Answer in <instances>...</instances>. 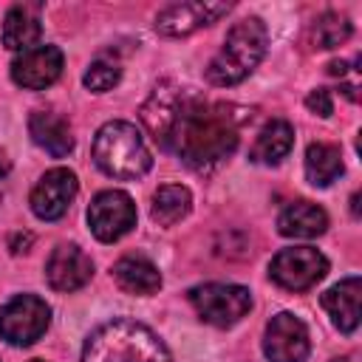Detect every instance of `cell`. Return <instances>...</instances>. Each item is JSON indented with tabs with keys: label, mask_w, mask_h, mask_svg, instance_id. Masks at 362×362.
I'll return each mask as SVG.
<instances>
[{
	"label": "cell",
	"mask_w": 362,
	"mask_h": 362,
	"mask_svg": "<svg viewBox=\"0 0 362 362\" xmlns=\"http://www.w3.org/2000/svg\"><path fill=\"white\" fill-rule=\"evenodd\" d=\"M249 116L235 102H215L173 82H161L141 105L153 139L195 173H209L235 153Z\"/></svg>",
	"instance_id": "obj_1"
},
{
	"label": "cell",
	"mask_w": 362,
	"mask_h": 362,
	"mask_svg": "<svg viewBox=\"0 0 362 362\" xmlns=\"http://www.w3.org/2000/svg\"><path fill=\"white\" fill-rule=\"evenodd\" d=\"M82 362H170V354L153 328L136 320H110L88 337Z\"/></svg>",
	"instance_id": "obj_2"
},
{
	"label": "cell",
	"mask_w": 362,
	"mask_h": 362,
	"mask_svg": "<svg viewBox=\"0 0 362 362\" xmlns=\"http://www.w3.org/2000/svg\"><path fill=\"white\" fill-rule=\"evenodd\" d=\"M266 25L257 17H246L240 23H235L221 45V51L209 59L206 65V79L218 88H229L243 82L263 59L266 54Z\"/></svg>",
	"instance_id": "obj_3"
},
{
	"label": "cell",
	"mask_w": 362,
	"mask_h": 362,
	"mask_svg": "<svg viewBox=\"0 0 362 362\" xmlns=\"http://www.w3.org/2000/svg\"><path fill=\"white\" fill-rule=\"evenodd\" d=\"M93 161L110 178H139L150 170V150L130 122H107L93 136Z\"/></svg>",
	"instance_id": "obj_4"
},
{
	"label": "cell",
	"mask_w": 362,
	"mask_h": 362,
	"mask_svg": "<svg viewBox=\"0 0 362 362\" xmlns=\"http://www.w3.org/2000/svg\"><path fill=\"white\" fill-rule=\"evenodd\" d=\"M189 303L198 311V317L209 325L229 328L240 322L252 308V294L243 286L235 283H204L189 288Z\"/></svg>",
	"instance_id": "obj_5"
},
{
	"label": "cell",
	"mask_w": 362,
	"mask_h": 362,
	"mask_svg": "<svg viewBox=\"0 0 362 362\" xmlns=\"http://www.w3.org/2000/svg\"><path fill=\"white\" fill-rule=\"evenodd\" d=\"M51 322V308L37 294H17L0 308V337L11 345L37 342Z\"/></svg>",
	"instance_id": "obj_6"
},
{
	"label": "cell",
	"mask_w": 362,
	"mask_h": 362,
	"mask_svg": "<svg viewBox=\"0 0 362 362\" xmlns=\"http://www.w3.org/2000/svg\"><path fill=\"white\" fill-rule=\"evenodd\" d=\"M328 272V260L322 252H317L314 246H294V249H283L272 257L269 263V274L277 286L288 288V291H305L311 286H317Z\"/></svg>",
	"instance_id": "obj_7"
},
{
	"label": "cell",
	"mask_w": 362,
	"mask_h": 362,
	"mask_svg": "<svg viewBox=\"0 0 362 362\" xmlns=\"http://www.w3.org/2000/svg\"><path fill=\"white\" fill-rule=\"evenodd\" d=\"M88 226L102 243H113L136 226V204L122 189L99 192L88 206Z\"/></svg>",
	"instance_id": "obj_8"
},
{
	"label": "cell",
	"mask_w": 362,
	"mask_h": 362,
	"mask_svg": "<svg viewBox=\"0 0 362 362\" xmlns=\"http://www.w3.org/2000/svg\"><path fill=\"white\" fill-rule=\"evenodd\" d=\"M76 189H79L76 175L68 167H54L31 189V212L40 221H57L68 212L71 201L76 198Z\"/></svg>",
	"instance_id": "obj_9"
},
{
	"label": "cell",
	"mask_w": 362,
	"mask_h": 362,
	"mask_svg": "<svg viewBox=\"0 0 362 362\" xmlns=\"http://www.w3.org/2000/svg\"><path fill=\"white\" fill-rule=\"evenodd\" d=\"M263 354L269 356V362H303L308 356L305 322L288 311L272 317L263 337Z\"/></svg>",
	"instance_id": "obj_10"
},
{
	"label": "cell",
	"mask_w": 362,
	"mask_h": 362,
	"mask_svg": "<svg viewBox=\"0 0 362 362\" xmlns=\"http://www.w3.org/2000/svg\"><path fill=\"white\" fill-rule=\"evenodd\" d=\"M226 11H229V3H204V0L173 3V6L158 11L156 31H161L167 37H184V34H192V31L215 23Z\"/></svg>",
	"instance_id": "obj_11"
},
{
	"label": "cell",
	"mask_w": 362,
	"mask_h": 362,
	"mask_svg": "<svg viewBox=\"0 0 362 362\" xmlns=\"http://www.w3.org/2000/svg\"><path fill=\"white\" fill-rule=\"evenodd\" d=\"M62 74V51L57 45H37L31 51H23L11 62V79L20 88L42 90L51 82H57Z\"/></svg>",
	"instance_id": "obj_12"
},
{
	"label": "cell",
	"mask_w": 362,
	"mask_h": 362,
	"mask_svg": "<svg viewBox=\"0 0 362 362\" xmlns=\"http://www.w3.org/2000/svg\"><path fill=\"white\" fill-rule=\"evenodd\" d=\"M90 274H93L90 257L79 246H71V243L57 246L45 263V277L51 288L57 291H76L90 280Z\"/></svg>",
	"instance_id": "obj_13"
},
{
	"label": "cell",
	"mask_w": 362,
	"mask_h": 362,
	"mask_svg": "<svg viewBox=\"0 0 362 362\" xmlns=\"http://www.w3.org/2000/svg\"><path fill=\"white\" fill-rule=\"evenodd\" d=\"M359 294H362L359 277H345L322 294V308L331 314L334 325L345 334H354L359 325Z\"/></svg>",
	"instance_id": "obj_14"
},
{
	"label": "cell",
	"mask_w": 362,
	"mask_h": 362,
	"mask_svg": "<svg viewBox=\"0 0 362 362\" xmlns=\"http://www.w3.org/2000/svg\"><path fill=\"white\" fill-rule=\"evenodd\" d=\"M28 133H31L34 144L42 147V150H45L48 156H54V158H62V156H68V153L74 150L71 124H68L62 116L51 113V110H37V113H31V119H28Z\"/></svg>",
	"instance_id": "obj_15"
},
{
	"label": "cell",
	"mask_w": 362,
	"mask_h": 362,
	"mask_svg": "<svg viewBox=\"0 0 362 362\" xmlns=\"http://www.w3.org/2000/svg\"><path fill=\"white\" fill-rule=\"evenodd\" d=\"M42 37V25H40V14L37 6H11L6 20H3V45L11 51H31L40 45Z\"/></svg>",
	"instance_id": "obj_16"
},
{
	"label": "cell",
	"mask_w": 362,
	"mask_h": 362,
	"mask_svg": "<svg viewBox=\"0 0 362 362\" xmlns=\"http://www.w3.org/2000/svg\"><path fill=\"white\" fill-rule=\"evenodd\" d=\"M277 229L286 238H317L328 229V215L311 201H294L280 212Z\"/></svg>",
	"instance_id": "obj_17"
},
{
	"label": "cell",
	"mask_w": 362,
	"mask_h": 362,
	"mask_svg": "<svg viewBox=\"0 0 362 362\" xmlns=\"http://www.w3.org/2000/svg\"><path fill=\"white\" fill-rule=\"evenodd\" d=\"M113 280L122 291L141 297L156 294L161 288V272L147 257H136V255H127L113 266Z\"/></svg>",
	"instance_id": "obj_18"
},
{
	"label": "cell",
	"mask_w": 362,
	"mask_h": 362,
	"mask_svg": "<svg viewBox=\"0 0 362 362\" xmlns=\"http://www.w3.org/2000/svg\"><path fill=\"white\" fill-rule=\"evenodd\" d=\"M291 144H294V127L286 119H272L257 133V139L249 150V158L257 164H277L280 158L288 156Z\"/></svg>",
	"instance_id": "obj_19"
},
{
	"label": "cell",
	"mask_w": 362,
	"mask_h": 362,
	"mask_svg": "<svg viewBox=\"0 0 362 362\" xmlns=\"http://www.w3.org/2000/svg\"><path fill=\"white\" fill-rule=\"evenodd\" d=\"M342 175V153L337 144L314 141L305 150V178L314 187H328Z\"/></svg>",
	"instance_id": "obj_20"
},
{
	"label": "cell",
	"mask_w": 362,
	"mask_h": 362,
	"mask_svg": "<svg viewBox=\"0 0 362 362\" xmlns=\"http://www.w3.org/2000/svg\"><path fill=\"white\" fill-rule=\"evenodd\" d=\"M192 209V195L187 187L181 184H164L156 189L153 195V206H150V215L156 223L161 226H173L178 223L181 218H187Z\"/></svg>",
	"instance_id": "obj_21"
},
{
	"label": "cell",
	"mask_w": 362,
	"mask_h": 362,
	"mask_svg": "<svg viewBox=\"0 0 362 362\" xmlns=\"http://www.w3.org/2000/svg\"><path fill=\"white\" fill-rule=\"evenodd\" d=\"M351 37V23L345 14H337V11H328L317 20L314 25V42L317 48H337L342 45L345 40Z\"/></svg>",
	"instance_id": "obj_22"
},
{
	"label": "cell",
	"mask_w": 362,
	"mask_h": 362,
	"mask_svg": "<svg viewBox=\"0 0 362 362\" xmlns=\"http://www.w3.org/2000/svg\"><path fill=\"white\" fill-rule=\"evenodd\" d=\"M119 76H122V71H119L116 62H105V59H99V62H93V65L85 71L82 82H85L88 90H93V93H105V90H110V88L119 82Z\"/></svg>",
	"instance_id": "obj_23"
},
{
	"label": "cell",
	"mask_w": 362,
	"mask_h": 362,
	"mask_svg": "<svg viewBox=\"0 0 362 362\" xmlns=\"http://www.w3.org/2000/svg\"><path fill=\"white\" fill-rule=\"evenodd\" d=\"M305 107L311 110V113H317V116H331V110H334V105H331V93L325 90V88H317V90H311L308 93V99H305Z\"/></svg>",
	"instance_id": "obj_24"
},
{
	"label": "cell",
	"mask_w": 362,
	"mask_h": 362,
	"mask_svg": "<svg viewBox=\"0 0 362 362\" xmlns=\"http://www.w3.org/2000/svg\"><path fill=\"white\" fill-rule=\"evenodd\" d=\"M31 246V235H14L11 238V252H28Z\"/></svg>",
	"instance_id": "obj_25"
},
{
	"label": "cell",
	"mask_w": 362,
	"mask_h": 362,
	"mask_svg": "<svg viewBox=\"0 0 362 362\" xmlns=\"http://www.w3.org/2000/svg\"><path fill=\"white\" fill-rule=\"evenodd\" d=\"M6 178H8V158L0 150V198H3V189H6Z\"/></svg>",
	"instance_id": "obj_26"
},
{
	"label": "cell",
	"mask_w": 362,
	"mask_h": 362,
	"mask_svg": "<svg viewBox=\"0 0 362 362\" xmlns=\"http://www.w3.org/2000/svg\"><path fill=\"white\" fill-rule=\"evenodd\" d=\"M328 71H331L334 76H342V74L348 71V65H345V62H331V65H328Z\"/></svg>",
	"instance_id": "obj_27"
},
{
	"label": "cell",
	"mask_w": 362,
	"mask_h": 362,
	"mask_svg": "<svg viewBox=\"0 0 362 362\" xmlns=\"http://www.w3.org/2000/svg\"><path fill=\"white\" fill-rule=\"evenodd\" d=\"M351 204H354V215H359V195H354Z\"/></svg>",
	"instance_id": "obj_28"
},
{
	"label": "cell",
	"mask_w": 362,
	"mask_h": 362,
	"mask_svg": "<svg viewBox=\"0 0 362 362\" xmlns=\"http://www.w3.org/2000/svg\"><path fill=\"white\" fill-rule=\"evenodd\" d=\"M331 362H351V359H345V356H337V359H331Z\"/></svg>",
	"instance_id": "obj_29"
},
{
	"label": "cell",
	"mask_w": 362,
	"mask_h": 362,
	"mask_svg": "<svg viewBox=\"0 0 362 362\" xmlns=\"http://www.w3.org/2000/svg\"><path fill=\"white\" fill-rule=\"evenodd\" d=\"M34 362H40V359H34Z\"/></svg>",
	"instance_id": "obj_30"
}]
</instances>
